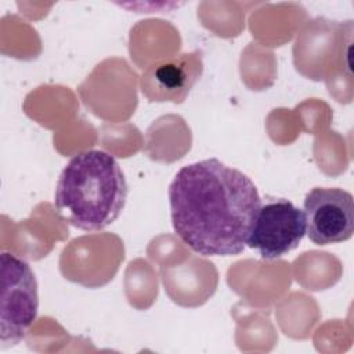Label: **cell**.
I'll return each mask as SVG.
<instances>
[{
    "instance_id": "obj_3",
    "label": "cell",
    "mask_w": 354,
    "mask_h": 354,
    "mask_svg": "<svg viewBox=\"0 0 354 354\" xmlns=\"http://www.w3.org/2000/svg\"><path fill=\"white\" fill-rule=\"evenodd\" d=\"M1 261V348L18 344L33 325L39 310L37 282L30 266L18 256L3 252Z\"/></svg>"
},
{
    "instance_id": "obj_5",
    "label": "cell",
    "mask_w": 354,
    "mask_h": 354,
    "mask_svg": "<svg viewBox=\"0 0 354 354\" xmlns=\"http://www.w3.org/2000/svg\"><path fill=\"white\" fill-rule=\"evenodd\" d=\"M306 234L315 245L344 242L354 231V199L342 188H313L304 198Z\"/></svg>"
},
{
    "instance_id": "obj_2",
    "label": "cell",
    "mask_w": 354,
    "mask_h": 354,
    "mask_svg": "<svg viewBox=\"0 0 354 354\" xmlns=\"http://www.w3.org/2000/svg\"><path fill=\"white\" fill-rule=\"evenodd\" d=\"M127 183L118 160L104 151L75 155L61 171L54 195L57 213L83 231H100L122 213Z\"/></svg>"
},
{
    "instance_id": "obj_1",
    "label": "cell",
    "mask_w": 354,
    "mask_h": 354,
    "mask_svg": "<svg viewBox=\"0 0 354 354\" xmlns=\"http://www.w3.org/2000/svg\"><path fill=\"white\" fill-rule=\"evenodd\" d=\"M169 202L176 235L202 256L243 252L261 206L254 183L216 158L181 167Z\"/></svg>"
},
{
    "instance_id": "obj_4",
    "label": "cell",
    "mask_w": 354,
    "mask_h": 354,
    "mask_svg": "<svg viewBox=\"0 0 354 354\" xmlns=\"http://www.w3.org/2000/svg\"><path fill=\"white\" fill-rule=\"evenodd\" d=\"M304 235L303 210L288 199H277L260 206L246 245L263 259L274 260L296 249Z\"/></svg>"
},
{
    "instance_id": "obj_6",
    "label": "cell",
    "mask_w": 354,
    "mask_h": 354,
    "mask_svg": "<svg viewBox=\"0 0 354 354\" xmlns=\"http://www.w3.org/2000/svg\"><path fill=\"white\" fill-rule=\"evenodd\" d=\"M201 73V53H184L149 66L141 76V91L149 101L180 104L187 98Z\"/></svg>"
}]
</instances>
